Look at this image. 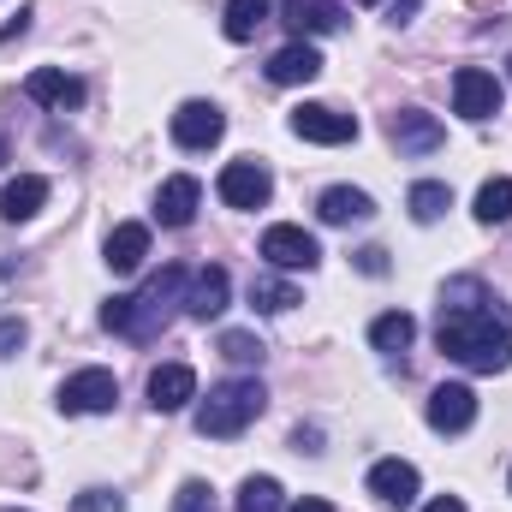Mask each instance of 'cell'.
Segmentation results:
<instances>
[{"mask_svg": "<svg viewBox=\"0 0 512 512\" xmlns=\"http://www.w3.org/2000/svg\"><path fill=\"white\" fill-rule=\"evenodd\" d=\"M387 137L399 143V155H429V149H441V120L423 108H405L387 120Z\"/></svg>", "mask_w": 512, "mask_h": 512, "instance_id": "obj_14", "label": "cell"}, {"mask_svg": "<svg viewBox=\"0 0 512 512\" xmlns=\"http://www.w3.org/2000/svg\"><path fill=\"white\" fill-rule=\"evenodd\" d=\"M102 251H108V268H114V274H137V268H143V256H149V227H143V221L114 227Z\"/></svg>", "mask_w": 512, "mask_h": 512, "instance_id": "obj_20", "label": "cell"}, {"mask_svg": "<svg viewBox=\"0 0 512 512\" xmlns=\"http://www.w3.org/2000/svg\"><path fill=\"white\" fill-rule=\"evenodd\" d=\"M227 298H233L227 268H197V274H191V292H185V310H191L197 322H215V316L227 310Z\"/></svg>", "mask_w": 512, "mask_h": 512, "instance_id": "obj_15", "label": "cell"}, {"mask_svg": "<svg viewBox=\"0 0 512 512\" xmlns=\"http://www.w3.org/2000/svg\"><path fill=\"white\" fill-rule=\"evenodd\" d=\"M18 346H24V322H12V316H6V322H0V358H12Z\"/></svg>", "mask_w": 512, "mask_h": 512, "instance_id": "obj_30", "label": "cell"}, {"mask_svg": "<svg viewBox=\"0 0 512 512\" xmlns=\"http://www.w3.org/2000/svg\"><path fill=\"white\" fill-rule=\"evenodd\" d=\"M435 340L453 364L477 370V376H495L512 364V316L495 310V298L483 292V280H453L441 292V322H435Z\"/></svg>", "mask_w": 512, "mask_h": 512, "instance_id": "obj_1", "label": "cell"}, {"mask_svg": "<svg viewBox=\"0 0 512 512\" xmlns=\"http://www.w3.org/2000/svg\"><path fill=\"white\" fill-rule=\"evenodd\" d=\"M256 251L268 256V268H304V274H310V268L322 262V245H316L304 227H268Z\"/></svg>", "mask_w": 512, "mask_h": 512, "instance_id": "obj_8", "label": "cell"}, {"mask_svg": "<svg viewBox=\"0 0 512 512\" xmlns=\"http://www.w3.org/2000/svg\"><path fill=\"white\" fill-rule=\"evenodd\" d=\"M268 78L274 84H316L322 78V54L310 42H286L274 60H268Z\"/></svg>", "mask_w": 512, "mask_h": 512, "instance_id": "obj_18", "label": "cell"}, {"mask_svg": "<svg viewBox=\"0 0 512 512\" xmlns=\"http://www.w3.org/2000/svg\"><path fill=\"white\" fill-rule=\"evenodd\" d=\"M262 352H268V346H262L256 334H245V328H227V334H221V358H227V364H245V370H251V364H262Z\"/></svg>", "mask_w": 512, "mask_h": 512, "instance_id": "obj_27", "label": "cell"}, {"mask_svg": "<svg viewBox=\"0 0 512 512\" xmlns=\"http://www.w3.org/2000/svg\"><path fill=\"white\" fill-rule=\"evenodd\" d=\"M292 131L304 143H352L358 137V120L340 114V108H328V102H304V108H292Z\"/></svg>", "mask_w": 512, "mask_h": 512, "instance_id": "obj_9", "label": "cell"}, {"mask_svg": "<svg viewBox=\"0 0 512 512\" xmlns=\"http://www.w3.org/2000/svg\"><path fill=\"white\" fill-rule=\"evenodd\" d=\"M197 399V370L191 364H161L155 376H149V405L155 411H179V405H191Z\"/></svg>", "mask_w": 512, "mask_h": 512, "instance_id": "obj_16", "label": "cell"}, {"mask_svg": "<svg viewBox=\"0 0 512 512\" xmlns=\"http://www.w3.org/2000/svg\"><path fill=\"white\" fill-rule=\"evenodd\" d=\"M507 72H512V60H507Z\"/></svg>", "mask_w": 512, "mask_h": 512, "instance_id": "obj_39", "label": "cell"}, {"mask_svg": "<svg viewBox=\"0 0 512 512\" xmlns=\"http://www.w3.org/2000/svg\"><path fill=\"white\" fill-rule=\"evenodd\" d=\"M114 399H120L114 370H78L72 382L60 387V411H66V417H96V411H114Z\"/></svg>", "mask_w": 512, "mask_h": 512, "instance_id": "obj_5", "label": "cell"}, {"mask_svg": "<svg viewBox=\"0 0 512 512\" xmlns=\"http://www.w3.org/2000/svg\"><path fill=\"white\" fill-rule=\"evenodd\" d=\"M274 197V179L262 161H227L221 167V203L227 209H262Z\"/></svg>", "mask_w": 512, "mask_h": 512, "instance_id": "obj_6", "label": "cell"}, {"mask_svg": "<svg viewBox=\"0 0 512 512\" xmlns=\"http://www.w3.org/2000/svg\"><path fill=\"white\" fill-rule=\"evenodd\" d=\"M477 423V393L465 382H441L429 393V429L435 435H459V429H471Z\"/></svg>", "mask_w": 512, "mask_h": 512, "instance_id": "obj_7", "label": "cell"}, {"mask_svg": "<svg viewBox=\"0 0 512 512\" xmlns=\"http://www.w3.org/2000/svg\"><path fill=\"white\" fill-rule=\"evenodd\" d=\"M197 203H203V185H197L191 173H179V179H167V185L155 191V221H161V227H191V221H197Z\"/></svg>", "mask_w": 512, "mask_h": 512, "instance_id": "obj_13", "label": "cell"}, {"mask_svg": "<svg viewBox=\"0 0 512 512\" xmlns=\"http://www.w3.org/2000/svg\"><path fill=\"white\" fill-rule=\"evenodd\" d=\"M286 512H334V507H328V501H292Z\"/></svg>", "mask_w": 512, "mask_h": 512, "instance_id": "obj_36", "label": "cell"}, {"mask_svg": "<svg viewBox=\"0 0 512 512\" xmlns=\"http://www.w3.org/2000/svg\"><path fill=\"white\" fill-rule=\"evenodd\" d=\"M358 268H364V274H387V251H376V245L358 251Z\"/></svg>", "mask_w": 512, "mask_h": 512, "instance_id": "obj_32", "label": "cell"}, {"mask_svg": "<svg viewBox=\"0 0 512 512\" xmlns=\"http://www.w3.org/2000/svg\"><path fill=\"white\" fill-rule=\"evenodd\" d=\"M42 203H48V179H42V173H18V179H6V191H0V221H30Z\"/></svg>", "mask_w": 512, "mask_h": 512, "instance_id": "obj_19", "label": "cell"}, {"mask_svg": "<svg viewBox=\"0 0 512 512\" xmlns=\"http://www.w3.org/2000/svg\"><path fill=\"white\" fill-rule=\"evenodd\" d=\"M239 512H280V483H274V477H245Z\"/></svg>", "mask_w": 512, "mask_h": 512, "instance_id": "obj_28", "label": "cell"}, {"mask_svg": "<svg viewBox=\"0 0 512 512\" xmlns=\"http://www.w3.org/2000/svg\"><path fill=\"white\" fill-rule=\"evenodd\" d=\"M251 304L268 310V316H280V310H292V304H304V298H298V286L280 280V274H251Z\"/></svg>", "mask_w": 512, "mask_h": 512, "instance_id": "obj_23", "label": "cell"}, {"mask_svg": "<svg viewBox=\"0 0 512 512\" xmlns=\"http://www.w3.org/2000/svg\"><path fill=\"white\" fill-rule=\"evenodd\" d=\"M173 512H215V489L209 483H179V495H173Z\"/></svg>", "mask_w": 512, "mask_h": 512, "instance_id": "obj_29", "label": "cell"}, {"mask_svg": "<svg viewBox=\"0 0 512 512\" xmlns=\"http://www.w3.org/2000/svg\"><path fill=\"white\" fill-rule=\"evenodd\" d=\"M364 6H376V0H364Z\"/></svg>", "mask_w": 512, "mask_h": 512, "instance_id": "obj_38", "label": "cell"}, {"mask_svg": "<svg viewBox=\"0 0 512 512\" xmlns=\"http://www.w3.org/2000/svg\"><path fill=\"white\" fill-rule=\"evenodd\" d=\"M423 0H393V24H411V12H417Z\"/></svg>", "mask_w": 512, "mask_h": 512, "instance_id": "obj_34", "label": "cell"}, {"mask_svg": "<svg viewBox=\"0 0 512 512\" xmlns=\"http://www.w3.org/2000/svg\"><path fill=\"white\" fill-rule=\"evenodd\" d=\"M411 340H417V322H411L405 310H387V316L370 322V346H376V352H405Z\"/></svg>", "mask_w": 512, "mask_h": 512, "instance_id": "obj_24", "label": "cell"}, {"mask_svg": "<svg viewBox=\"0 0 512 512\" xmlns=\"http://www.w3.org/2000/svg\"><path fill=\"white\" fill-rule=\"evenodd\" d=\"M370 495H376L382 507H411V501H417V465L382 459V465L370 471Z\"/></svg>", "mask_w": 512, "mask_h": 512, "instance_id": "obj_17", "label": "cell"}, {"mask_svg": "<svg viewBox=\"0 0 512 512\" xmlns=\"http://www.w3.org/2000/svg\"><path fill=\"white\" fill-rule=\"evenodd\" d=\"M78 512H120V495H108V489H90V495L78 501Z\"/></svg>", "mask_w": 512, "mask_h": 512, "instance_id": "obj_31", "label": "cell"}, {"mask_svg": "<svg viewBox=\"0 0 512 512\" xmlns=\"http://www.w3.org/2000/svg\"><path fill=\"white\" fill-rule=\"evenodd\" d=\"M6 155H12V143H6V131H0V161H6Z\"/></svg>", "mask_w": 512, "mask_h": 512, "instance_id": "obj_37", "label": "cell"}, {"mask_svg": "<svg viewBox=\"0 0 512 512\" xmlns=\"http://www.w3.org/2000/svg\"><path fill=\"white\" fill-rule=\"evenodd\" d=\"M423 512H465V501H459V495H441V501H429Z\"/></svg>", "mask_w": 512, "mask_h": 512, "instance_id": "obj_35", "label": "cell"}, {"mask_svg": "<svg viewBox=\"0 0 512 512\" xmlns=\"http://www.w3.org/2000/svg\"><path fill=\"white\" fill-rule=\"evenodd\" d=\"M24 96H30L36 108H60V114H66V108H78V102H84V84H78V78H66L60 66H36V72L24 78Z\"/></svg>", "mask_w": 512, "mask_h": 512, "instance_id": "obj_12", "label": "cell"}, {"mask_svg": "<svg viewBox=\"0 0 512 512\" xmlns=\"http://www.w3.org/2000/svg\"><path fill=\"white\" fill-rule=\"evenodd\" d=\"M268 12H274V0H227V12H221V30H227L233 42H251L256 30L268 24Z\"/></svg>", "mask_w": 512, "mask_h": 512, "instance_id": "obj_22", "label": "cell"}, {"mask_svg": "<svg viewBox=\"0 0 512 512\" xmlns=\"http://www.w3.org/2000/svg\"><path fill=\"white\" fill-rule=\"evenodd\" d=\"M280 24L304 42V36H334V30H346V12H340L334 0H286V6H280Z\"/></svg>", "mask_w": 512, "mask_h": 512, "instance_id": "obj_11", "label": "cell"}, {"mask_svg": "<svg viewBox=\"0 0 512 512\" xmlns=\"http://www.w3.org/2000/svg\"><path fill=\"white\" fill-rule=\"evenodd\" d=\"M453 108L465 114V120H495L501 114V78L495 72H483V66H459L453 72Z\"/></svg>", "mask_w": 512, "mask_h": 512, "instance_id": "obj_4", "label": "cell"}, {"mask_svg": "<svg viewBox=\"0 0 512 512\" xmlns=\"http://www.w3.org/2000/svg\"><path fill=\"white\" fill-rule=\"evenodd\" d=\"M185 268L179 262H167L143 292H131V298H108V310H102V328L108 334H126V340H155L161 328H167V316H173V304H185Z\"/></svg>", "mask_w": 512, "mask_h": 512, "instance_id": "obj_2", "label": "cell"}, {"mask_svg": "<svg viewBox=\"0 0 512 512\" xmlns=\"http://www.w3.org/2000/svg\"><path fill=\"white\" fill-rule=\"evenodd\" d=\"M405 203H411V221H423V227H429V221H441V215L453 209V191H447L441 179H423V185H411V197H405Z\"/></svg>", "mask_w": 512, "mask_h": 512, "instance_id": "obj_25", "label": "cell"}, {"mask_svg": "<svg viewBox=\"0 0 512 512\" xmlns=\"http://www.w3.org/2000/svg\"><path fill=\"white\" fill-rule=\"evenodd\" d=\"M292 447H298V453H322V429H298Z\"/></svg>", "mask_w": 512, "mask_h": 512, "instance_id": "obj_33", "label": "cell"}, {"mask_svg": "<svg viewBox=\"0 0 512 512\" xmlns=\"http://www.w3.org/2000/svg\"><path fill=\"white\" fill-rule=\"evenodd\" d=\"M316 215H322L328 227H352V221H370V215H376V203H370V191H352V185H334V191H322V203H316Z\"/></svg>", "mask_w": 512, "mask_h": 512, "instance_id": "obj_21", "label": "cell"}, {"mask_svg": "<svg viewBox=\"0 0 512 512\" xmlns=\"http://www.w3.org/2000/svg\"><path fill=\"white\" fill-rule=\"evenodd\" d=\"M477 221H483V227L512 221V179H489V185L477 191Z\"/></svg>", "mask_w": 512, "mask_h": 512, "instance_id": "obj_26", "label": "cell"}, {"mask_svg": "<svg viewBox=\"0 0 512 512\" xmlns=\"http://www.w3.org/2000/svg\"><path fill=\"white\" fill-rule=\"evenodd\" d=\"M221 131H227V114L215 102H185L173 114V143L179 149H209V143H221Z\"/></svg>", "mask_w": 512, "mask_h": 512, "instance_id": "obj_10", "label": "cell"}, {"mask_svg": "<svg viewBox=\"0 0 512 512\" xmlns=\"http://www.w3.org/2000/svg\"><path fill=\"white\" fill-rule=\"evenodd\" d=\"M262 405H268L262 382H221V387H209V399L197 405V435H209V441H233V435H245L256 417H262Z\"/></svg>", "mask_w": 512, "mask_h": 512, "instance_id": "obj_3", "label": "cell"}, {"mask_svg": "<svg viewBox=\"0 0 512 512\" xmlns=\"http://www.w3.org/2000/svg\"><path fill=\"white\" fill-rule=\"evenodd\" d=\"M483 6H489V0H483Z\"/></svg>", "mask_w": 512, "mask_h": 512, "instance_id": "obj_40", "label": "cell"}]
</instances>
